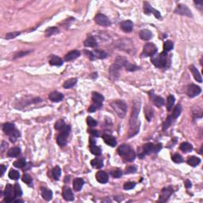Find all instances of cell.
<instances>
[{"label": "cell", "instance_id": "obj_8", "mask_svg": "<svg viewBox=\"0 0 203 203\" xmlns=\"http://www.w3.org/2000/svg\"><path fill=\"white\" fill-rule=\"evenodd\" d=\"M157 52V48L153 43H148L144 46L143 49V56L144 57H154Z\"/></svg>", "mask_w": 203, "mask_h": 203}, {"label": "cell", "instance_id": "obj_21", "mask_svg": "<svg viewBox=\"0 0 203 203\" xmlns=\"http://www.w3.org/2000/svg\"><path fill=\"white\" fill-rule=\"evenodd\" d=\"M49 99L54 102H59L64 99V95L58 91H52L49 95Z\"/></svg>", "mask_w": 203, "mask_h": 203}, {"label": "cell", "instance_id": "obj_34", "mask_svg": "<svg viewBox=\"0 0 203 203\" xmlns=\"http://www.w3.org/2000/svg\"><path fill=\"white\" fill-rule=\"evenodd\" d=\"M181 112H182V106H181L180 104H178L177 106H175V108H174L172 113H171V115L173 120L177 119V118L179 117Z\"/></svg>", "mask_w": 203, "mask_h": 203}, {"label": "cell", "instance_id": "obj_33", "mask_svg": "<svg viewBox=\"0 0 203 203\" xmlns=\"http://www.w3.org/2000/svg\"><path fill=\"white\" fill-rule=\"evenodd\" d=\"M179 149L183 152L188 153V152H190L193 150V146L189 143H187V142H183V143L180 144Z\"/></svg>", "mask_w": 203, "mask_h": 203}, {"label": "cell", "instance_id": "obj_55", "mask_svg": "<svg viewBox=\"0 0 203 203\" xmlns=\"http://www.w3.org/2000/svg\"><path fill=\"white\" fill-rule=\"evenodd\" d=\"M137 171V168L135 166H129L125 169V174H132Z\"/></svg>", "mask_w": 203, "mask_h": 203}, {"label": "cell", "instance_id": "obj_40", "mask_svg": "<svg viewBox=\"0 0 203 203\" xmlns=\"http://www.w3.org/2000/svg\"><path fill=\"white\" fill-rule=\"evenodd\" d=\"M144 111H145V118H147V120L149 121H151L152 118H153V110H152L150 106H146Z\"/></svg>", "mask_w": 203, "mask_h": 203}, {"label": "cell", "instance_id": "obj_48", "mask_svg": "<svg viewBox=\"0 0 203 203\" xmlns=\"http://www.w3.org/2000/svg\"><path fill=\"white\" fill-rule=\"evenodd\" d=\"M171 160H172L173 162H175V163H180L183 162V159H182V156L178 153L174 154V155L171 156Z\"/></svg>", "mask_w": 203, "mask_h": 203}, {"label": "cell", "instance_id": "obj_2", "mask_svg": "<svg viewBox=\"0 0 203 203\" xmlns=\"http://www.w3.org/2000/svg\"><path fill=\"white\" fill-rule=\"evenodd\" d=\"M128 63V60L123 57H118L114 61L113 64L110 67V78L115 80L119 76V69L124 67Z\"/></svg>", "mask_w": 203, "mask_h": 203}, {"label": "cell", "instance_id": "obj_13", "mask_svg": "<svg viewBox=\"0 0 203 203\" xmlns=\"http://www.w3.org/2000/svg\"><path fill=\"white\" fill-rule=\"evenodd\" d=\"M144 11L145 14H153L154 16L156 17V18H161L160 13L156 10L154 8L151 7V5L149 4V2H144Z\"/></svg>", "mask_w": 203, "mask_h": 203}, {"label": "cell", "instance_id": "obj_31", "mask_svg": "<svg viewBox=\"0 0 203 203\" xmlns=\"http://www.w3.org/2000/svg\"><path fill=\"white\" fill-rule=\"evenodd\" d=\"M49 64L52 66H61L63 64V60H62L59 57H57V56H52L51 57V59L49 60Z\"/></svg>", "mask_w": 203, "mask_h": 203}, {"label": "cell", "instance_id": "obj_54", "mask_svg": "<svg viewBox=\"0 0 203 203\" xmlns=\"http://www.w3.org/2000/svg\"><path fill=\"white\" fill-rule=\"evenodd\" d=\"M18 35H20V32H13V33L11 32V33H8L6 35V39H7V40L14 39V38H15Z\"/></svg>", "mask_w": 203, "mask_h": 203}, {"label": "cell", "instance_id": "obj_22", "mask_svg": "<svg viewBox=\"0 0 203 203\" xmlns=\"http://www.w3.org/2000/svg\"><path fill=\"white\" fill-rule=\"evenodd\" d=\"M79 56H80V52L79 51H78V50H72L64 57V60L65 61H71V60H73L78 58Z\"/></svg>", "mask_w": 203, "mask_h": 203}, {"label": "cell", "instance_id": "obj_60", "mask_svg": "<svg viewBox=\"0 0 203 203\" xmlns=\"http://www.w3.org/2000/svg\"><path fill=\"white\" fill-rule=\"evenodd\" d=\"M194 3L198 6V7H201V8H202V6H203V2L202 1H194Z\"/></svg>", "mask_w": 203, "mask_h": 203}, {"label": "cell", "instance_id": "obj_49", "mask_svg": "<svg viewBox=\"0 0 203 203\" xmlns=\"http://www.w3.org/2000/svg\"><path fill=\"white\" fill-rule=\"evenodd\" d=\"M125 68H126V70L129 71H134L139 69V67H137V65H135V64H130V63H127V64L125 65Z\"/></svg>", "mask_w": 203, "mask_h": 203}, {"label": "cell", "instance_id": "obj_23", "mask_svg": "<svg viewBox=\"0 0 203 203\" xmlns=\"http://www.w3.org/2000/svg\"><path fill=\"white\" fill-rule=\"evenodd\" d=\"M41 196L46 201H50L52 199V192L46 187H41Z\"/></svg>", "mask_w": 203, "mask_h": 203}, {"label": "cell", "instance_id": "obj_35", "mask_svg": "<svg viewBox=\"0 0 203 203\" xmlns=\"http://www.w3.org/2000/svg\"><path fill=\"white\" fill-rule=\"evenodd\" d=\"M76 83H77V79L71 78L70 79H68V80L65 81L64 84H63V87L65 89H69V88H73L74 86L76 84Z\"/></svg>", "mask_w": 203, "mask_h": 203}, {"label": "cell", "instance_id": "obj_36", "mask_svg": "<svg viewBox=\"0 0 203 203\" xmlns=\"http://www.w3.org/2000/svg\"><path fill=\"white\" fill-rule=\"evenodd\" d=\"M90 152L95 156H100L102 154V150L99 146H96L95 144H90Z\"/></svg>", "mask_w": 203, "mask_h": 203}, {"label": "cell", "instance_id": "obj_26", "mask_svg": "<svg viewBox=\"0 0 203 203\" xmlns=\"http://www.w3.org/2000/svg\"><path fill=\"white\" fill-rule=\"evenodd\" d=\"M139 36L140 38L142 39V40H150L152 38V33L151 31L145 29H142V30L140 31Z\"/></svg>", "mask_w": 203, "mask_h": 203}, {"label": "cell", "instance_id": "obj_10", "mask_svg": "<svg viewBox=\"0 0 203 203\" xmlns=\"http://www.w3.org/2000/svg\"><path fill=\"white\" fill-rule=\"evenodd\" d=\"M173 192H174V190L171 187L163 188L161 191L160 196V199L158 200L159 202H166L169 199L171 195L173 194Z\"/></svg>", "mask_w": 203, "mask_h": 203}, {"label": "cell", "instance_id": "obj_52", "mask_svg": "<svg viewBox=\"0 0 203 203\" xmlns=\"http://www.w3.org/2000/svg\"><path fill=\"white\" fill-rule=\"evenodd\" d=\"M111 175L115 179H119L123 175V172L122 171L120 170V169H116V170H113L111 171Z\"/></svg>", "mask_w": 203, "mask_h": 203}, {"label": "cell", "instance_id": "obj_25", "mask_svg": "<svg viewBox=\"0 0 203 203\" xmlns=\"http://www.w3.org/2000/svg\"><path fill=\"white\" fill-rule=\"evenodd\" d=\"M144 155H150L152 153H155V144L152 143H147L143 147Z\"/></svg>", "mask_w": 203, "mask_h": 203}, {"label": "cell", "instance_id": "obj_14", "mask_svg": "<svg viewBox=\"0 0 203 203\" xmlns=\"http://www.w3.org/2000/svg\"><path fill=\"white\" fill-rule=\"evenodd\" d=\"M4 202H13L14 197H13V187L10 183L7 184L4 190Z\"/></svg>", "mask_w": 203, "mask_h": 203}, {"label": "cell", "instance_id": "obj_41", "mask_svg": "<svg viewBox=\"0 0 203 203\" xmlns=\"http://www.w3.org/2000/svg\"><path fill=\"white\" fill-rule=\"evenodd\" d=\"M14 198H18L22 195V190L18 183H15L14 186Z\"/></svg>", "mask_w": 203, "mask_h": 203}, {"label": "cell", "instance_id": "obj_1", "mask_svg": "<svg viewBox=\"0 0 203 203\" xmlns=\"http://www.w3.org/2000/svg\"><path fill=\"white\" fill-rule=\"evenodd\" d=\"M140 102L139 101H134L133 105H132V110L129 120V137L134 136L139 131L140 123L138 121V114L140 113Z\"/></svg>", "mask_w": 203, "mask_h": 203}, {"label": "cell", "instance_id": "obj_45", "mask_svg": "<svg viewBox=\"0 0 203 203\" xmlns=\"http://www.w3.org/2000/svg\"><path fill=\"white\" fill-rule=\"evenodd\" d=\"M58 32H59V29L57 27H49V28H48L45 30V36L46 37H50V36L54 35Z\"/></svg>", "mask_w": 203, "mask_h": 203}, {"label": "cell", "instance_id": "obj_58", "mask_svg": "<svg viewBox=\"0 0 203 203\" xmlns=\"http://www.w3.org/2000/svg\"><path fill=\"white\" fill-rule=\"evenodd\" d=\"M29 52H18L15 56H14V59H16V58H18V57H23V56H25V55L28 54Z\"/></svg>", "mask_w": 203, "mask_h": 203}, {"label": "cell", "instance_id": "obj_18", "mask_svg": "<svg viewBox=\"0 0 203 203\" xmlns=\"http://www.w3.org/2000/svg\"><path fill=\"white\" fill-rule=\"evenodd\" d=\"M120 26L121 29L123 31H125L126 33H130L132 30V29H133V23H132V21L127 20V21H122L120 24Z\"/></svg>", "mask_w": 203, "mask_h": 203}, {"label": "cell", "instance_id": "obj_50", "mask_svg": "<svg viewBox=\"0 0 203 203\" xmlns=\"http://www.w3.org/2000/svg\"><path fill=\"white\" fill-rule=\"evenodd\" d=\"M87 123H88V126L90 128L95 127V126L98 125L97 121H95V119L91 118V117H88V118H87Z\"/></svg>", "mask_w": 203, "mask_h": 203}, {"label": "cell", "instance_id": "obj_28", "mask_svg": "<svg viewBox=\"0 0 203 203\" xmlns=\"http://www.w3.org/2000/svg\"><path fill=\"white\" fill-rule=\"evenodd\" d=\"M21 154V149L20 148H18V147H14V148H12L7 152V156L9 157H12V158H14V157H18Z\"/></svg>", "mask_w": 203, "mask_h": 203}, {"label": "cell", "instance_id": "obj_6", "mask_svg": "<svg viewBox=\"0 0 203 203\" xmlns=\"http://www.w3.org/2000/svg\"><path fill=\"white\" fill-rule=\"evenodd\" d=\"M152 63L156 67V68H165L168 64V53L167 52H161L156 57H152L151 59Z\"/></svg>", "mask_w": 203, "mask_h": 203}, {"label": "cell", "instance_id": "obj_32", "mask_svg": "<svg viewBox=\"0 0 203 203\" xmlns=\"http://www.w3.org/2000/svg\"><path fill=\"white\" fill-rule=\"evenodd\" d=\"M90 165L92 166V168H96V169H99V168L103 167V161L102 159L96 158L90 161Z\"/></svg>", "mask_w": 203, "mask_h": 203}, {"label": "cell", "instance_id": "obj_43", "mask_svg": "<svg viewBox=\"0 0 203 203\" xmlns=\"http://www.w3.org/2000/svg\"><path fill=\"white\" fill-rule=\"evenodd\" d=\"M8 176L10 179L13 180H17L18 179L19 177H20V174L18 171L14 170V169H11V170L9 171V174H8Z\"/></svg>", "mask_w": 203, "mask_h": 203}, {"label": "cell", "instance_id": "obj_20", "mask_svg": "<svg viewBox=\"0 0 203 203\" xmlns=\"http://www.w3.org/2000/svg\"><path fill=\"white\" fill-rule=\"evenodd\" d=\"M149 95H150L152 101L153 102V103L157 107H161V106L164 105V100L163 99V98L160 97V96H156L155 95H153V91H152V93L150 92Z\"/></svg>", "mask_w": 203, "mask_h": 203}, {"label": "cell", "instance_id": "obj_39", "mask_svg": "<svg viewBox=\"0 0 203 203\" xmlns=\"http://www.w3.org/2000/svg\"><path fill=\"white\" fill-rule=\"evenodd\" d=\"M13 164H14V167H15V168H25V167L26 166V159H24V158L19 159V160H18L14 161Z\"/></svg>", "mask_w": 203, "mask_h": 203}, {"label": "cell", "instance_id": "obj_51", "mask_svg": "<svg viewBox=\"0 0 203 203\" xmlns=\"http://www.w3.org/2000/svg\"><path fill=\"white\" fill-rule=\"evenodd\" d=\"M22 181H23L24 182H26V184L28 185H30L31 183H32V182H33V179H32V178H31V176L29 174H24L23 175H22Z\"/></svg>", "mask_w": 203, "mask_h": 203}, {"label": "cell", "instance_id": "obj_46", "mask_svg": "<svg viewBox=\"0 0 203 203\" xmlns=\"http://www.w3.org/2000/svg\"><path fill=\"white\" fill-rule=\"evenodd\" d=\"M65 126H66L65 122H64V121L62 120V119L57 121V122H56V124H55V129L57 130H59V131H61L62 129H64Z\"/></svg>", "mask_w": 203, "mask_h": 203}, {"label": "cell", "instance_id": "obj_11", "mask_svg": "<svg viewBox=\"0 0 203 203\" xmlns=\"http://www.w3.org/2000/svg\"><path fill=\"white\" fill-rule=\"evenodd\" d=\"M95 21L98 25H99L101 26H104V27H107V26H110L111 25L110 20L106 15L102 14H98L95 17Z\"/></svg>", "mask_w": 203, "mask_h": 203}, {"label": "cell", "instance_id": "obj_27", "mask_svg": "<svg viewBox=\"0 0 203 203\" xmlns=\"http://www.w3.org/2000/svg\"><path fill=\"white\" fill-rule=\"evenodd\" d=\"M84 184V180L81 178H77L73 181V188L76 191H80Z\"/></svg>", "mask_w": 203, "mask_h": 203}, {"label": "cell", "instance_id": "obj_59", "mask_svg": "<svg viewBox=\"0 0 203 203\" xmlns=\"http://www.w3.org/2000/svg\"><path fill=\"white\" fill-rule=\"evenodd\" d=\"M185 186H186L187 188H190V187H192L191 182H190V180H186V182H185Z\"/></svg>", "mask_w": 203, "mask_h": 203}, {"label": "cell", "instance_id": "obj_15", "mask_svg": "<svg viewBox=\"0 0 203 203\" xmlns=\"http://www.w3.org/2000/svg\"><path fill=\"white\" fill-rule=\"evenodd\" d=\"M62 195H63V198L65 201L71 202L74 200V194L70 187H64V189H63Z\"/></svg>", "mask_w": 203, "mask_h": 203}, {"label": "cell", "instance_id": "obj_47", "mask_svg": "<svg viewBox=\"0 0 203 203\" xmlns=\"http://www.w3.org/2000/svg\"><path fill=\"white\" fill-rule=\"evenodd\" d=\"M173 119L172 118H171V116H168V118H167V119H166V121H164V123L163 124V130H166L168 129V128L170 127L171 125L172 124L173 122Z\"/></svg>", "mask_w": 203, "mask_h": 203}, {"label": "cell", "instance_id": "obj_12", "mask_svg": "<svg viewBox=\"0 0 203 203\" xmlns=\"http://www.w3.org/2000/svg\"><path fill=\"white\" fill-rule=\"evenodd\" d=\"M175 13L177 14H180L182 16H187V17H192V13L190 11V10L185 5L179 4L176 7V9L175 10Z\"/></svg>", "mask_w": 203, "mask_h": 203}, {"label": "cell", "instance_id": "obj_44", "mask_svg": "<svg viewBox=\"0 0 203 203\" xmlns=\"http://www.w3.org/2000/svg\"><path fill=\"white\" fill-rule=\"evenodd\" d=\"M173 48H174V45H173L172 41H171V40H167V41H165L164 44H163V52L168 53L169 51H171V50Z\"/></svg>", "mask_w": 203, "mask_h": 203}, {"label": "cell", "instance_id": "obj_37", "mask_svg": "<svg viewBox=\"0 0 203 203\" xmlns=\"http://www.w3.org/2000/svg\"><path fill=\"white\" fill-rule=\"evenodd\" d=\"M52 176L54 178L55 180H58L61 175V169L60 168L59 166H56L52 171Z\"/></svg>", "mask_w": 203, "mask_h": 203}, {"label": "cell", "instance_id": "obj_30", "mask_svg": "<svg viewBox=\"0 0 203 203\" xmlns=\"http://www.w3.org/2000/svg\"><path fill=\"white\" fill-rule=\"evenodd\" d=\"M201 163V160L196 156H190L187 159V163L191 167H197Z\"/></svg>", "mask_w": 203, "mask_h": 203}, {"label": "cell", "instance_id": "obj_24", "mask_svg": "<svg viewBox=\"0 0 203 203\" xmlns=\"http://www.w3.org/2000/svg\"><path fill=\"white\" fill-rule=\"evenodd\" d=\"M190 70L191 71V73L192 75H193V76H194V79H195L197 82H199V83H202V78L200 73H199V70H198L194 65H190Z\"/></svg>", "mask_w": 203, "mask_h": 203}, {"label": "cell", "instance_id": "obj_61", "mask_svg": "<svg viewBox=\"0 0 203 203\" xmlns=\"http://www.w3.org/2000/svg\"><path fill=\"white\" fill-rule=\"evenodd\" d=\"M7 170V167L4 165H1V175H3V174H4L5 171Z\"/></svg>", "mask_w": 203, "mask_h": 203}, {"label": "cell", "instance_id": "obj_17", "mask_svg": "<svg viewBox=\"0 0 203 203\" xmlns=\"http://www.w3.org/2000/svg\"><path fill=\"white\" fill-rule=\"evenodd\" d=\"M96 179L100 183H106L109 180V176L107 175V173L103 171H98L96 174Z\"/></svg>", "mask_w": 203, "mask_h": 203}, {"label": "cell", "instance_id": "obj_3", "mask_svg": "<svg viewBox=\"0 0 203 203\" xmlns=\"http://www.w3.org/2000/svg\"><path fill=\"white\" fill-rule=\"evenodd\" d=\"M119 156L123 157L126 162H132L136 158V153L129 144H122L118 149Z\"/></svg>", "mask_w": 203, "mask_h": 203}, {"label": "cell", "instance_id": "obj_53", "mask_svg": "<svg viewBox=\"0 0 203 203\" xmlns=\"http://www.w3.org/2000/svg\"><path fill=\"white\" fill-rule=\"evenodd\" d=\"M136 186V183L134 182H125L124 186H123V188L125 190H132Z\"/></svg>", "mask_w": 203, "mask_h": 203}, {"label": "cell", "instance_id": "obj_57", "mask_svg": "<svg viewBox=\"0 0 203 203\" xmlns=\"http://www.w3.org/2000/svg\"><path fill=\"white\" fill-rule=\"evenodd\" d=\"M89 133L92 135V136H95V137H99V132L98 130L95 129H90L89 131Z\"/></svg>", "mask_w": 203, "mask_h": 203}, {"label": "cell", "instance_id": "obj_16", "mask_svg": "<svg viewBox=\"0 0 203 203\" xmlns=\"http://www.w3.org/2000/svg\"><path fill=\"white\" fill-rule=\"evenodd\" d=\"M92 101L94 104L97 105L99 108L102 106V102L104 101L103 95L98 92H93L92 93Z\"/></svg>", "mask_w": 203, "mask_h": 203}, {"label": "cell", "instance_id": "obj_7", "mask_svg": "<svg viewBox=\"0 0 203 203\" xmlns=\"http://www.w3.org/2000/svg\"><path fill=\"white\" fill-rule=\"evenodd\" d=\"M71 131V126L66 125L64 129L60 131V133L58 135L57 138V143L59 144L60 146H65L67 144V138L68 137L69 133Z\"/></svg>", "mask_w": 203, "mask_h": 203}, {"label": "cell", "instance_id": "obj_38", "mask_svg": "<svg viewBox=\"0 0 203 203\" xmlns=\"http://www.w3.org/2000/svg\"><path fill=\"white\" fill-rule=\"evenodd\" d=\"M175 99L173 95H169L168 97V99H167V109H168V111L171 110L174 104H175Z\"/></svg>", "mask_w": 203, "mask_h": 203}, {"label": "cell", "instance_id": "obj_4", "mask_svg": "<svg viewBox=\"0 0 203 203\" xmlns=\"http://www.w3.org/2000/svg\"><path fill=\"white\" fill-rule=\"evenodd\" d=\"M110 106L115 111V113L118 114L119 118H125L127 112V105L125 102L122 100H116L111 102Z\"/></svg>", "mask_w": 203, "mask_h": 203}, {"label": "cell", "instance_id": "obj_9", "mask_svg": "<svg viewBox=\"0 0 203 203\" xmlns=\"http://www.w3.org/2000/svg\"><path fill=\"white\" fill-rule=\"evenodd\" d=\"M202 92V89L200 87L195 85V84H190L187 87L186 93L190 98H194L200 95Z\"/></svg>", "mask_w": 203, "mask_h": 203}, {"label": "cell", "instance_id": "obj_19", "mask_svg": "<svg viewBox=\"0 0 203 203\" xmlns=\"http://www.w3.org/2000/svg\"><path fill=\"white\" fill-rule=\"evenodd\" d=\"M102 138H103L104 142L106 144H108L109 146L114 147L117 145V140L113 137H112L111 135L109 134H103L102 135Z\"/></svg>", "mask_w": 203, "mask_h": 203}, {"label": "cell", "instance_id": "obj_56", "mask_svg": "<svg viewBox=\"0 0 203 203\" xmlns=\"http://www.w3.org/2000/svg\"><path fill=\"white\" fill-rule=\"evenodd\" d=\"M99 109H100V108L97 106V105H95V104H93V105H91V106L89 107V109H88V111H89L90 113H93V112H95V111L97 110H99Z\"/></svg>", "mask_w": 203, "mask_h": 203}, {"label": "cell", "instance_id": "obj_5", "mask_svg": "<svg viewBox=\"0 0 203 203\" xmlns=\"http://www.w3.org/2000/svg\"><path fill=\"white\" fill-rule=\"evenodd\" d=\"M2 130L7 136H9L12 142H15L17 138L20 137V132L15 129V126L12 123H5Z\"/></svg>", "mask_w": 203, "mask_h": 203}, {"label": "cell", "instance_id": "obj_29", "mask_svg": "<svg viewBox=\"0 0 203 203\" xmlns=\"http://www.w3.org/2000/svg\"><path fill=\"white\" fill-rule=\"evenodd\" d=\"M84 45L86 47H90V48H95L98 45L97 40L94 37H89L87 38V40L84 41Z\"/></svg>", "mask_w": 203, "mask_h": 203}, {"label": "cell", "instance_id": "obj_42", "mask_svg": "<svg viewBox=\"0 0 203 203\" xmlns=\"http://www.w3.org/2000/svg\"><path fill=\"white\" fill-rule=\"evenodd\" d=\"M92 53L95 58L97 57V58H99V59H105L107 57V54H106V52L100 51V50H95V51L92 52Z\"/></svg>", "mask_w": 203, "mask_h": 203}]
</instances>
